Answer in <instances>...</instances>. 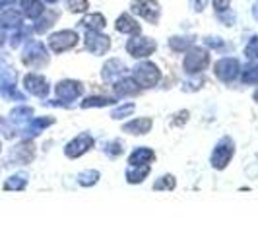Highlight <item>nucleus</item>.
I'll return each mask as SVG.
<instances>
[{
  "label": "nucleus",
  "mask_w": 258,
  "mask_h": 233,
  "mask_svg": "<svg viewBox=\"0 0 258 233\" xmlns=\"http://www.w3.org/2000/svg\"><path fill=\"white\" fill-rule=\"evenodd\" d=\"M130 10L152 26H157L161 20V4L157 0H132Z\"/></svg>",
  "instance_id": "1"
},
{
  "label": "nucleus",
  "mask_w": 258,
  "mask_h": 233,
  "mask_svg": "<svg viewBox=\"0 0 258 233\" xmlns=\"http://www.w3.org/2000/svg\"><path fill=\"white\" fill-rule=\"evenodd\" d=\"M78 39L80 37H78V33L74 29H60V31L52 33L49 37V45H51V49L54 52H64L68 49H72V47H76Z\"/></svg>",
  "instance_id": "2"
},
{
  "label": "nucleus",
  "mask_w": 258,
  "mask_h": 233,
  "mask_svg": "<svg viewBox=\"0 0 258 233\" xmlns=\"http://www.w3.org/2000/svg\"><path fill=\"white\" fill-rule=\"evenodd\" d=\"M126 51L136 56V59H144V56H150L155 51V41L150 37H132L126 43Z\"/></svg>",
  "instance_id": "3"
},
{
  "label": "nucleus",
  "mask_w": 258,
  "mask_h": 233,
  "mask_svg": "<svg viewBox=\"0 0 258 233\" xmlns=\"http://www.w3.org/2000/svg\"><path fill=\"white\" fill-rule=\"evenodd\" d=\"M86 47H88L93 54H103L105 51H109L111 41H109V37L103 35L101 31H88V33H86Z\"/></svg>",
  "instance_id": "4"
},
{
  "label": "nucleus",
  "mask_w": 258,
  "mask_h": 233,
  "mask_svg": "<svg viewBox=\"0 0 258 233\" xmlns=\"http://www.w3.org/2000/svg\"><path fill=\"white\" fill-rule=\"evenodd\" d=\"M208 63H210L208 51H204V49H192L186 54V59H184V68L188 72H198V70L206 68Z\"/></svg>",
  "instance_id": "5"
},
{
  "label": "nucleus",
  "mask_w": 258,
  "mask_h": 233,
  "mask_svg": "<svg viewBox=\"0 0 258 233\" xmlns=\"http://www.w3.org/2000/svg\"><path fill=\"white\" fill-rule=\"evenodd\" d=\"M115 29L118 33H126V35H136V33H140V24L136 22V18L134 16H130L128 12L120 14L118 18H116L115 22Z\"/></svg>",
  "instance_id": "6"
},
{
  "label": "nucleus",
  "mask_w": 258,
  "mask_h": 233,
  "mask_svg": "<svg viewBox=\"0 0 258 233\" xmlns=\"http://www.w3.org/2000/svg\"><path fill=\"white\" fill-rule=\"evenodd\" d=\"M80 26L88 31H101L107 26V18L101 12H91L80 20Z\"/></svg>",
  "instance_id": "7"
},
{
  "label": "nucleus",
  "mask_w": 258,
  "mask_h": 233,
  "mask_svg": "<svg viewBox=\"0 0 258 233\" xmlns=\"http://www.w3.org/2000/svg\"><path fill=\"white\" fill-rule=\"evenodd\" d=\"M134 76L138 78L142 84H155V82L159 80V70H157V66L155 65L144 63V65H140L138 68H136Z\"/></svg>",
  "instance_id": "8"
},
{
  "label": "nucleus",
  "mask_w": 258,
  "mask_h": 233,
  "mask_svg": "<svg viewBox=\"0 0 258 233\" xmlns=\"http://www.w3.org/2000/svg\"><path fill=\"white\" fill-rule=\"evenodd\" d=\"M20 8H22L20 12L31 20H37L39 16L47 10L43 0H20Z\"/></svg>",
  "instance_id": "9"
},
{
  "label": "nucleus",
  "mask_w": 258,
  "mask_h": 233,
  "mask_svg": "<svg viewBox=\"0 0 258 233\" xmlns=\"http://www.w3.org/2000/svg\"><path fill=\"white\" fill-rule=\"evenodd\" d=\"M239 70V63L235 59H223L216 65V74L221 78V80H231Z\"/></svg>",
  "instance_id": "10"
},
{
  "label": "nucleus",
  "mask_w": 258,
  "mask_h": 233,
  "mask_svg": "<svg viewBox=\"0 0 258 233\" xmlns=\"http://www.w3.org/2000/svg\"><path fill=\"white\" fill-rule=\"evenodd\" d=\"M0 24L2 26H12V27L22 26V12L20 10H14V8H8L6 12L0 16Z\"/></svg>",
  "instance_id": "11"
},
{
  "label": "nucleus",
  "mask_w": 258,
  "mask_h": 233,
  "mask_svg": "<svg viewBox=\"0 0 258 233\" xmlns=\"http://www.w3.org/2000/svg\"><path fill=\"white\" fill-rule=\"evenodd\" d=\"M66 10L70 14H86L90 10V0H64Z\"/></svg>",
  "instance_id": "12"
},
{
  "label": "nucleus",
  "mask_w": 258,
  "mask_h": 233,
  "mask_svg": "<svg viewBox=\"0 0 258 233\" xmlns=\"http://www.w3.org/2000/svg\"><path fill=\"white\" fill-rule=\"evenodd\" d=\"M218 16V20L223 22V26H233V22H235V18H237V14L233 12L231 8H225V10H221V12H216Z\"/></svg>",
  "instance_id": "13"
},
{
  "label": "nucleus",
  "mask_w": 258,
  "mask_h": 233,
  "mask_svg": "<svg viewBox=\"0 0 258 233\" xmlns=\"http://www.w3.org/2000/svg\"><path fill=\"white\" fill-rule=\"evenodd\" d=\"M208 4H210V0H188V6H190V10L196 14H202L204 10L208 8Z\"/></svg>",
  "instance_id": "14"
},
{
  "label": "nucleus",
  "mask_w": 258,
  "mask_h": 233,
  "mask_svg": "<svg viewBox=\"0 0 258 233\" xmlns=\"http://www.w3.org/2000/svg\"><path fill=\"white\" fill-rule=\"evenodd\" d=\"M246 56H250V59H254V56H258V37H252L250 39V43L246 45Z\"/></svg>",
  "instance_id": "15"
},
{
  "label": "nucleus",
  "mask_w": 258,
  "mask_h": 233,
  "mask_svg": "<svg viewBox=\"0 0 258 233\" xmlns=\"http://www.w3.org/2000/svg\"><path fill=\"white\" fill-rule=\"evenodd\" d=\"M214 6V12H221L225 8H231V0H210Z\"/></svg>",
  "instance_id": "16"
},
{
  "label": "nucleus",
  "mask_w": 258,
  "mask_h": 233,
  "mask_svg": "<svg viewBox=\"0 0 258 233\" xmlns=\"http://www.w3.org/2000/svg\"><path fill=\"white\" fill-rule=\"evenodd\" d=\"M252 18H254V20L258 22V0L254 2V4H252Z\"/></svg>",
  "instance_id": "17"
},
{
  "label": "nucleus",
  "mask_w": 258,
  "mask_h": 233,
  "mask_svg": "<svg viewBox=\"0 0 258 233\" xmlns=\"http://www.w3.org/2000/svg\"><path fill=\"white\" fill-rule=\"evenodd\" d=\"M10 2H12V0H0V10H2V8H4V6H8V4H10Z\"/></svg>",
  "instance_id": "18"
},
{
  "label": "nucleus",
  "mask_w": 258,
  "mask_h": 233,
  "mask_svg": "<svg viewBox=\"0 0 258 233\" xmlns=\"http://www.w3.org/2000/svg\"><path fill=\"white\" fill-rule=\"evenodd\" d=\"M43 2H45V4H58V2H60V0H43Z\"/></svg>",
  "instance_id": "19"
}]
</instances>
